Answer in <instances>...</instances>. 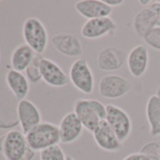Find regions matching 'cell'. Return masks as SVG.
Listing matches in <instances>:
<instances>
[{
  "mask_svg": "<svg viewBox=\"0 0 160 160\" xmlns=\"http://www.w3.org/2000/svg\"><path fill=\"white\" fill-rule=\"evenodd\" d=\"M126 59L127 55L124 51L113 46H108L98 53L97 67L104 72H114L121 69Z\"/></svg>",
  "mask_w": 160,
  "mask_h": 160,
  "instance_id": "7c38bea8",
  "label": "cell"
},
{
  "mask_svg": "<svg viewBox=\"0 0 160 160\" xmlns=\"http://www.w3.org/2000/svg\"><path fill=\"white\" fill-rule=\"evenodd\" d=\"M26 138L31 149L35 152H41L60 142L59 129L54 123L42 122L26 135Z\"/></svg>",
  "mask_w": 160,
  "mask_h": 160,
  "instance_id": "7a4b0ae2",
  "label": "cell"
},
{
  "mask_svg": "<svg viewBox=\"0 0 160 160\" xmlns=\"http://www.w3.org/2000/svg\"><path fill=\"white\" fill-rule=\"evenodd\" d=\"M106 121L110 125L119 140L122 143L130 136L132 122L130 116L121 108L114 105H107Z\"/></svg>",
  "mask_w": 160,
  "mask_h": 160,
  "instance_id": "8992f818",
  "label": "cell"
},
{
  "mask_svg": "<svg viewBox=\"0 0 160 160\" xmlns=\"http://www.w3.org/2000/svg\"><path fill=\"white\" fill-rule=\"evenodd\" d=\"M159 22V14L154 12L149 7L140 10L133 20V28L135 32L140 36L144 37L151 29L156 27Z\"/></svg>",
  "mask_w": 160,
  "mask_h": 160,
  "instance_id": "ac0fdd59",
  "label": "cell"
},
{
  "mask_svg": "<svg viewBox=\"0 0 160 160\" xmlns=\"http://www.w3.org/2000/svg\"><path fill=\"white\" fill-rule=\"evenodd\" d=\"M122 160H148V158L140 152H135L125 156Z\"/></svg>",
  "mask_w": 160,
  "mask_h": 160,
  "instance_id": "d4e9b609",
  "label": "cell"
},
{
  "mask_svg": "<svg viewBox=\"0 0 160 160\" xmlns=\"http://www.w3.org/2000/svg\"><path fill=\"white\" fill-rule=\"evenodd\" d=\"M43 57L42 55L36 54L29 64V66L26 70V76L28 79V81L31 82L32 84H37L39 83L42 79V73H41V68H40V63L41 60Z\"/></svg>",
  "mask_w": 160,
  "mask_h": 160,
  "instance_id": "44dd1931",
  "label": "cell"
},
{
  "mask_svg": "<svg viewBox=\"0 0 160 160\" xmlns=\"http://www.w3.org/2000/svg\"><path fill=\"white\" fill-rule=\"evenodd\" d=\"M76 12L88 20L109 17L113 9L103 0H80L74 5Z\"/></svg>",
  "mask_w": 160,
  "mask_h": 160,
  "instance_id": "9a60e30c",
  "label": "cell"
},
{
  "mask_svg": "<svg viewBox=\"0 0 160 160\" xmlns=\"http://www.w3.org/2000/svg\"><path fill=\"white\" fill-rule=\"evenodd\" d=\"M103 1L108 5L109 7L113 8V7H118V6H121L124 3L123 0H103Z\"/></svg>",
  "mask_w": 160,
  "mask_h": 160,
  "instance_id": "4316f807",
  "label": "cell"
},
{
  "mask_svg": "<svg viewBox=\"0 0 160 160\" xmlns=\"http://www.w3.org/2000/svg\"><path fill=\"white\" fill-rule=\"evenodd\" d=\"M127 67L134 77L142 76L149 65V51L142 44L135 46L127 55Z\"/></svg>",
  "mask_w": 160,
  "mask_h": 160,
  "instance_id": "2e32d148",
  "label": "cell"
},
{
  "mask_svg": "<svg viewBox=\"0 0 160 160\" xmlns=\"http://www.w3.org/2000/svg\"><path fill=\"white\" fill-rule=\"evenodd\" d=\"M70 82L79 92L91 94L94 90V76L86 59L76 58L71 65L69 72Z\"/></svg>",
  "mask_w": 160,
  "mask_h": 160,
  "instance_id": "277c9868",
  "label": "cell"
},
{
  "mask_svg": "<svg viewBox=\"0 0 160 160\" xmlns=\"http://www.w3.org/2000/svg\"><path fill=\"white\" fill-rule=\"evenodd\" d=\"M73 112L83 127L92 133L101 121L107 118V108L96 99H78L73 106Z\"/></svg>",
  "mask_w": 160,
  "mask_h": 160,
  "instance_id": "6da1fadb",
  "label": "cell"
},
{
  "mask_svg": "<svg viewBox=\"0 0 160 160\" xmlns=\"http://www.w3.org/2000/svg\"><path fill=\"white\" fill-rule=\"evenodd\" d=\"M131 83L125 77L111 73L101 78L98 92L106 99H118L126 95L131 91Z\"/></svg>",
  "mask_w": 160,
  "mask_h": 160,
  "instance_id": "5b68a950",
  "label": "cell"
},
{
  "mask_svg": "<svg viewBox=\"0 0 160 160\" xmlns=\"http://www.w3.org/2000/svg\"><path fill=\"white\" fill-rule=\"evenodd\" d=\"M146 117L152 137L160 136V99L156 94L149 97L146 104Z\"/></svg>",
  "mask_w": 160,
  "mask_h": 160,
  "instance_id": "ffe728a7",
  "label": "cell"
},
{
  "mask_svg": "<svg viewBox=\"0 0 160 160\" xmlns=\"http://www.w3.org/2000/svg\"><path fill=\"white\" fill-rule=\"evenodd\" d=\"M83 125L73 111L67 113L58 124L60 142L70 144L77 140L83 131Z\"/></svg>",
  "mask_w": 160,
  "mask_h": 160,
  "instance_id": "5bb4252c",
  "label": "cell"
},
{
  "mask_svg": "<svg viewBox=\"0 0 160 160\" xmlns=\"http://www.w3.org/2000/svg\"><path fill=\"white\" fill-rule=\"evenodd\" d=\"M156 95H157V97H158V98L160 99V88H159V89L157 90V92H156Z\"/></svg>",
  "mask_w": 160,
  "mask_h": 160,
  "instance_id": "f546056e",
  "label": "cell"
},
{
  "mask_svg": "<svg viewBox=\"0 0 160 160\" xmlns=\"http://www.w3.org/2000/svg\"><path fill=\"white\" fill-rule=\"evenodd\" d=\"M6 82L18 102L26 99L29 92V81L23 72L13 69L8 71L6 73Z\"/></svg>",
  "mask_w": 160,
  "mask_h": 160,
  "instance_id": "e0dca14e",
  "label": "cell"
},
{
  "mask_svg": "<svg viewBox=\"0 0 160 160\" xmlns=\"http://www.w3.org/2000/svg\"><path fill=\"white\" fill-rule=\"evenodd\" d=\"M52 45L61 55L69 58H80L83 55V46L78 37L72 34L60 33L51 38Z\"/></svg>",
  "mask_w": 160,
  "mask_h": 160,
  "instance_id": "8fae6325",
  "label": "cell"
},
{
  "mask_svg": "<svg viewBox=\"0 0 160 160\" xmlns=\"http://www.w3.org/2000/svg\"><path fill=\"white\" fill-rule=\"evenodd\" d=\"M138 3L143 6H149V4L152 3V1H150V0H139Z\"/></svg>",
  "mask_w": 160,
  "mask_h": 160,
  "instance_id": "83f0119b",
  "label": "cell"
},
{
  "mask_svg": "<svg viewBox=\"0 0 160 160\" xmlns=\"http://www.w3.org/2000/svg\"><path fill=\"white\" fill-rule=\"evenodd\" d=\"M66 157L67 155L58 144L40 152V160H66Z\"/></svg>",
  "mask_w": 160,
  "mask_h": 160,
  "instance_id": "7402d4cb",
  "label": "cell"
},
{
  "mask_svg": "<svg viewBox=\"0 0 160 160\" xmlns=\"http://www.w3.org/2000/svg\"><path fill=\"white\" fill-rule=\"evenodd\" d=\"M22 33L25 43L36 54L42 55L44 53L48 43V33L41 20L35 17L26 19L23 24Z\"/></svg>",
  "mask_w": 160,
  "mask_h": 160,
  "instance_id": "3957f363",
  "label": "cell"
},
{
  "mask_svg": "<svg viewBox=\"0 0 160 160\" xmlns=\"http://www.w3.org/2000/svg\"><path fill=\"white\" fill-rule=\"evenodd\" d=\"M28 146L26 135L22 131L11 130L5 134L1 153L5 160H21Z\"/></svg>",
  "mask_w": 160,
  "mask_h": 160,
  "instance_id": "ba28073f",
  "label": "cell"
},
{
  "mask_svg": "<svg viewBox=\"0 0 160 160\" xmlns=\"http://www.w3.org/2000/svg\"><path fill=\"white\" fill-rule=\"evenodd\" d=\"M36 53L26 43L18 45L12 53L11 65L17 72H26L27 68L31 63Z\"/></svg>",
  "mask_w": 160,
  "mask_h": 160,
  "instance_id": "d6986e66",
  "label": "cell"
},
{
  "mask_svg": "<svg viewBox=\"0 0 160 160\" xmlns=\"http://www.w3.org/2000/svg\"><path fill=\"white\" fill-rule=\"evenodd\" d=\"M35 153H36V152L33 149H31L29 146H28L21 160H33V158L35 157Z\"/></svg>",
  "mask_w": 160,
  "mask_h": 160,
  "instance_id": "484cf974",
  "label": "cell"
},
{
  "mask_svg": "<svg viewBox=\"0 0 160 160\" xmlns=\"http://www.w3.org/2000/svg\"><path fill=\"white\" fill-rule=\"evenodd\" d=\"M143 40L147 45L154 50L160 51V27H155L151 29L143 37Z\"/></svg>",
  "mask_w": 160,
  "mask_h": 160,
  "instance_id": "603a6c76",
  "label": "cell"
},
{
  "mask_svg": "<svg viewBox=\"0 0 160 160\" xmlns=\"http://www.w3.org/2000/svg\"><path fill=\"white\" fill-rule=\"evenodd\" d=\"M159 152H160V141H159Z\"/></svg>",
  "mask_w": 160,
  "mask_h": 160,
  "instance_id": "1f68e13d",
  "label": "cell"
},
{
  "mask_svg": "<svg viewBox=\"0 0 160 160\" xmlns=\"http://www.w3.org/2000/svg\"><path fill=\"white\" fill-rule=\"evenodd\" d=\"M42 79L43 81L54 88H61L69 84V75L53 60L42 58L40 63Z\"/></svg>",
  "mask_w": 160,
  "mask_h": 160,
  "instance_id": "30bf717a",
  "label": "cell"
},
{
  "mask_svg": "<svg viewBox=\"0 0 160 160\" xmlns=\"http://www.w3.org/2000/svg\"><path fill=\"white\" fill-rule=\"evenodd\" d=\"M66 160H74L72 156H70V155H67V157H66Z\"/></svg>",
  "mask_w": 160,
  "mask_h": 160,
  "instance_id": "4dcf8cb0",
  "label": "cell"
},
{
  "mask_svg": "<svg viewBox=\"0 0 160 160\" xmlns=\"http://www.w3.org/2000/svg\"><path fill=\"white\" fill-rule=\"evenodd\" d=\"M118 26L110 17L87 20L81 28V35L89 40H95L113 33Z\"/></svg>",
  "mask_w": 160,
  "mask_h": 160,
  "instance_id": "9c48e42d",
  "label": "cell"
},
{
  "mask_svg": "<svg viewBox=\"0 0 160 160\" xmlns=\"http://www.w3.org/2000/svg\"><path fill=\"white\" fill-rule=\"evenodd\" d=\"M16 114L21 131L25 135L42 122V114L40 109L34 103L28 99L18 102Z\"/></svg>",
  "mask_w": 160,
  "mask_h": 160,
  "instance_id": "52a82bcc",
  "label": "cell"
},
{
  "mask_svg": "<svg viewBox=\"0 0 160 160\" xmlns=\"http://www.w3.org/2000/svg\"><path fill=\"white\" fill-rule=\"evenodd\" d=\"M139 152L144 154L148 158V160H160L159 142L146 143L141 147Z\"/></svg>",
  "mask_w": 160,
  "mask_h": 160,
  "instance_id": "cb8c5ba5",
  "label": "cell"
},
{
  "mask_svg": "<svg viewBox=\"0 0 160 160\" xmlns=\"http://www.w3.org/2000/svg\"><path fill=\"white\" fill-rule=\"evenodd\" d=\"M159 22H160V15H159Z\"/></svg>",
  "mask_w": 160,
  "mask_h": 160,
  "instance_id": "d6a6232c",
  "label": "cell"
},
{
  "mask_svg": "<svg viewBox=\"0 0 160 160\" xmlns=\"http://www.w3.org/2000/svg\"><path fill=\"white\" fill-rule=\"evenodd\" d=\"M92 136L98 147L104 151L115 152L120 151L122 148V143L119 140L106 120L101 121L99 125L92 132Z\"/></svg>",
  "mask_w": 160,
  "mask_h": 160,
  "instance_id": "4fadbf2b",
  "label": "cell"
},
{
  "mask_svg": "<svg viewBox=\"0 0 160 160\" xmlns=\"http://www.w3.org/2000/svg\"><path fill=\"white\" fill-rule=\"evenodd\" d=\"M4 138H5V135L0 137V152H2V149H3V144H4Z\"/></svg>",
  "mask_w": 160,
  "mask_h": 160,
  "instance_id": "f1b7e54d",
  "label": "cell"
}]
</instances>
